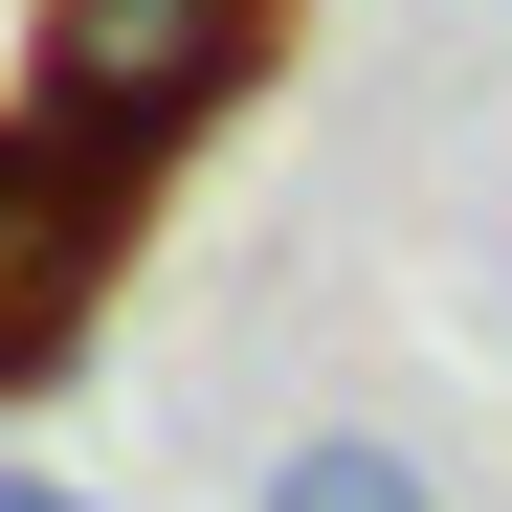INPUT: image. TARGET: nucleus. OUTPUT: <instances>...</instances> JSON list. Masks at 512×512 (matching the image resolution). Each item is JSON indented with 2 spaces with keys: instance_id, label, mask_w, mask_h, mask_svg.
<instances>
[{
  "instance_id": "f257e3e1",
  "label": "nucleus",
  "mask_w": 512,
  "mask_h": 512,
  "mask_svg": "<svg viewBox=\"0 0 512 512\" xmlns=\"http://www.w3.org/2000/svg\"><path fill=\"white\" fill-rule=\"evenodd\" d=\"M312 0H45V112L67 134H112L134 179H179V156L290 67Z\"/></svg>"
},
{
  "instance_id": "f03ea898",
  "label": "nucleus",
  "mask_w": 512,
  "mask_h": 512,
  "mask_svg": "<svg viewBox=\"0 0 512 512\" xmlns=\"http://www.w3.org/2000/svg\"><path fill=\"white\" fill-rule=\"evenodd\" d=\"M245 512H446V468H423L401 423H290V446L245 468Z\"/></svg>"
}]
</instances>
